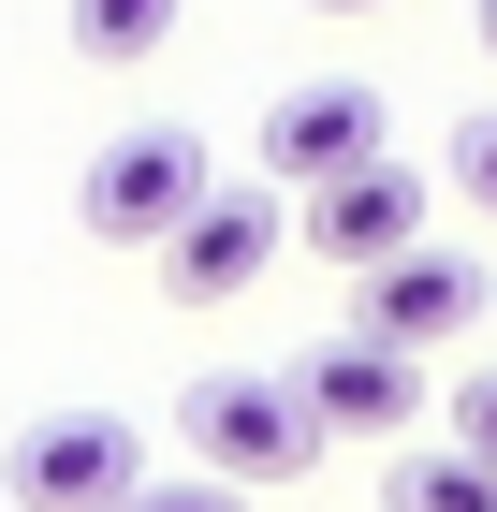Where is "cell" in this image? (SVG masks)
Returning <instances> with one entry per match:
<instances>
[{"label": "cell", "instance_id": "cell-1", "mask_svg": "<svg viewBox=\"0 0 497 512\" xmlns=\"http://www.w3.org/2000/svg\"><path fill=\"white\" fill-rule=\"evenodd\" d=\"M278 249H293V205H278V176H205V205L147 249V264H161V293H176V308H220V293H249Z\"/></svg>", "mask_w": 497, "mask_h": 512}, {"label": "cell", "instance_id": "cell-2", "mask_svg": "<svg viewBox=\"0 0 497 512\" xmlns=\"http://www.w3.org/2000/svg\"><path fill=\"white\" fill-rule=\"evenodd\" d=\"M176 439H191V469H220V483H293V469H322V425L293 410V381H191L176 395Z\"/></svg>", "mask_w": 497, "mask_h": 512}, {"label": "cell", "instance_id": "cell-3", "mask_svg": "<svg viewBox=\"0 0 497 512\" xmlns=\"http://www.w3.org/2000/svg\"><path fill=\"white\" fill-rule=\"evenodd\" d=\"M147 483V439L117 425V410H44L15 454H0V498L15 512H117Z\"/></svg>", "mask_w": 497, "mask_h": 512}, {"label": "cell", "instance_id": "cell-4", "mask_svg": "<svg viewBox=\"0 0 497 512\" xmlns=\"http://www.w3.org/2000/svg\"><path fill=\"white\" fill-rule=\"evenodd\" d=\"M88 235H103V249H161V235H176V220H191V205H205V132H117V147L103 161H88Z\"/></svg>", "mask_w": 497, "mask_h": 512}, {"label": "cell", "instance_id": "cell-5", "mask_svg": "<svg viewBox=\"0 0 497 512\" xmlns=\"http://www.w3.org/2000/svg\"><path fill=\"white\" fill-rule=\"evenodd\" d=\"M351 161H395V103L366 74H307L264 103V176L278 191H322V176H351Z\"/></svg>", "mask_w": 497, "mask_h": 512}, {"label": "cell", "instance_id": "cell-6", "mask_svg": "<svg viewBox=\"0 0 497 512\" xmlns=\"http://www.w3.org/2000/svg\"><path fill=\"white\" fill-rule=\"evenodd\" d=\"M424 352H395V337H366V322H351V337H307V366H293V410L322 439H410V410H424Z\"/></svg>", "mask_w": 497, "mask_h": 512}, {"label": "cell", "instance_id": "cell-7", "mask_svg": "<svg viewBox=\"0 0 497 512\" xmlns=\"http://www.w3.org/2000/svg\"><path fill=\"white\" fill-rule=\"evenodd\" d=\"M293 235L322 249L337 278H381L395 249H424V176L410 161H351V176H322V191L293 205Z\"/></svg>", "mask_w": 497, "mask_h": 512}, {"label": "cell", "instance_id": "cell-8", "mask_svg": "<svg viewBox=\"0 0 497 512\" xmlns=\"http://www.w3.org/2000/svg\"><path fill=\"white\" fill-rule=\"evenodd\" d=\"M483 308H497V278L468 264V249L424 235V249H395V264L366 278V308H351V322H366V337H395V352H439V337H468Z\"/></svg>", "mask_w": 497, "mask_h": 512}, {"label": "cell", "instance_id": "cell-9", "mask_svg": "<svg viewBox=\"0 0 497 512\" xmlns=\"http://www.w3.org/2000/svg\"><path fill=\"white\" fill-rule=\"evenodd\" d=\"M381 512H497V469L468 454V439H395V469H381Z\"/></svg>", "mask_w": 497, "mask_h": 512}, {"label": "cell", "instance_id": "cell-10", "mask_svg": "<svg viewBox=\"0 0 497 512\" xmlns=\"http://www.w3.org/2000/svg\"><path fill=\"white\" fill-rule=\"evenodd\" d=\"M176 15H191V0H74V44L88 59H161Z\"/></svg>", "mask_w": 497, "mask_h": 512}, {"label": "cell", "instance_id": "cell-11", "mask_svg": "<svg viewBox=\"0 0 497 512\" xmlns=\"http://www.w3.org/2000/svg\"><path fill=\"white\" fill-rule=\"evenodd\" d=\"M117 512H249V483H220V469H191V483H132Z\"/></svg>", "mask_w": 497, "mask_h": 512}, {"label": "cell", "instance_id": "cell-12", "mask_svg": "<svg viewBox=\"0 0 497 512\" xmlns=\"http://www.w3.org/2000/svg\"><path fill=\"white\" fill-rule=\"evenodd\" d=\"M454 191L497 220V118H468V132H454Z\"/></svg>", "mask_w": 497, "mask_h": 512}, {"label": "cell", "instance_id": "cell-13", "mask_svg": "<svg viewBox=\"0 0 497 512\" xmlns=\"http://www.w3.org/2000/svg\"><path fill=\"white\" fill-rule=\"evenodd\" d=\"M454 439H468V454L497 469V366H483V381H454Z\"/></svg>", "mask_w": 497, "mask_h": 512}, {"label": "cell", "instance_id": "cell-14", "mask_svg": "<svg viewBox=\"0 0 497 512\" xmlns=\"http://www.w3.org/2000/svg\"><path fill=\"white\" fill-rule=\"evenodd\" d=\"M468 30H483V59H497V0H468Z\"/></svg>", "mask_w": 497, "mask_h": 512}, {"label": "cell", "instance_id": "cell-15", "mask_svg": "<svg viewBox=\"0 0 497 512\" xmlns=\"http://www.w3.org/2000/svg\"><path fill=\"white\" fill-rule=\"evenodd\" d=\"M307 15H381V0H307Z\"/></svg>", "mask_w": 497, "mask_h": 512}]
</instances>
